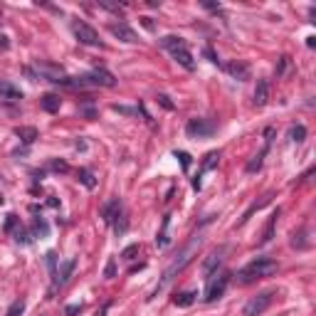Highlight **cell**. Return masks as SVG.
Returning a JSON list of instances; mask_svg holds the SVG:
<instances>
[{"mask_svg":"<svg viewBox=\"0 0 316 316\" xmlns=\"http://www.w3.org/2000/svg\"><path fill=\"white\" fill-rule=\"evenodd\" d=\"M198 245H200V235H195V237H193V240L186 245V250L181 252V257H178V259H173V262L166 267V272H163L161 282H158V284H156V289L151 291L148 301H151V299H156L158 294H161V291H163V289H166V286H168V284H171V282H173V279H176V277H178V274L186 269V264H190V259H193V252H195V247H198Z\"/></svg>","mask_w":316,"mask_h":316,"instance_id":"cell-1","label":"cell"},{"mask_svg":"<svg viewBox=\"0 0 316 316\" xmlns=\"http://www.w3.org/2000/svg\"><path fill=\"white\" fill-rule=\"evenodd\" d=\"M161 47H163V50H168V52H171V57H173L183 69H188V72H193V69H195V57H193V52L188 50V42H186L183 37L166 35V37H161Z\"/></svg>","mask_w":316,"mask_h":316,"instance_id":"cell-2","label":"cell"},{"mask_svg":"<svg viewBox=\"0 0 316 316\" xmlns=\"http://www.w3.org/2000/svg\"><path fill=\"white\" fill-rule=\"evenodd\" d=\"M277 259H272V257H257V259H252L250 264H245L240 272H237V277H240V282H245V284H250V282H254V279H262V277H272L274 272H277Z\"/></svg>","mask_w":316,"mask_h":316,"instance_id":"cell-3","label":"cell"},{"mask_svg":"<svg viewBox=\"0 0 316 316\" xmlns=\"http://www.w3.org/2000/svg\"><path fill=\"white\" fill-rule=\"evenodd\" d=\"M72 32H74V37H77L79 45H87V47H101L99 32H96L92 25H87V23H82V20H72Z\"/></svg>","mask_w":316,"mask_h":316,"instance_id":"cell-4","label":"cell"},{"mask_svg":"<svg viewBox=\"0 0 316 316\" xmlns=\"http://www.w3.org/2000/svg\"><path fill=\"white\" fill-rule=\"evenodd\" d=\"M272 301H274V291H262V294L252 296V299L245 304L242 314H245V316H262V314L272 306Z\"/></svg>","mask_w":316,"mask_h":316,"instance_id":"cell-5","label":"cell"},{"mask_svg":"<svg viewBox=\"0 0 316 316\" xmlns=\"http://www.w3.org/2000/svg\"><path fill=\"white\" fill-rule=\"evenodd\" d=\"M35 69L40 77H45L47 82H55V84H64L69 87V77L64 74V69L60 64H50V62H35Z\"/></svg>","mask_w":316,"mask_h":316,"instance_id":"cell-6","label":"cell"},{"mask_svg":"<svg viewBox=\"0 0 316 316\" xmlns=\"http://www.w3.org/2000/svg\"><path fill=\"white\" fill-rule=\"evenodd\" d=\"M215 128H218V124L210 121V119H190L188 126H186V133L190 138H208V136L215 133Z\"/></svg>","mask_w":316,"mask_h":316,"instance_id":"cell-7","label":"cell"},{"mask_svg":"<svg viewBox=\"0 0 316 316\" xmlns=\"http://www.w3.org/2000/svg\"><path fill=\"white\" fill-rule=\"evenodd\" d=\"M230 277H232V272H222L218 279H213V282L208 284V291H205V301H208V304L218 301V299L225 294V289H227V284H230Z\"/></svg>","mask_w":316,"mask_h":316,"instance_id":"cell-8","label":"cell"},{"mask_svg":"<svg viewBox=\"0 0 316 316\" xmlns=\"http://www.w3.org/2000/svg\"><path fill=\"white\" fill-rule=\"evenodd\" d=\"M225 72H227L232 79H237V82H247L250 74H252V69H250V64H247L245 60H232V62H227V64H225Z\"/></svg>","mask_w":316,"mask_h":316,"instance_id":"cell-9","label":"cell"},{"mask_svg":"<svg viewBox=\"0 0 316 316\" xmlns=\"http://www.w3.org/2000/svg\"><path fill=\"white\" fill-rule=\"evenodd\" d=\"M222 254H225V247H220V250H213V252L205 257V262H203L200 272H203L208 279H213V274H215V272H218V267L222 264Z\"/></svg>","mask_w":316,"mask_h":316,"instance_id":"cell-10","label":"cell"},{"mask_svg":"<svg viewBox=\"0 0 316 316\" xmlns=\"http://www.w3.org/2000/svg\"><path fill=\"white\" fill-rule=\"evenodd\" d=\"M109 32L116 37V40H121V42H128V45H133V42H138V35L126 25V23H114V25H109Z\"/></svg>","mask_w":316,"mask_h":316,"instance_id":"cell-11","label":"cell"},{"mask_svg":"<svg viewBox=\"0 0 316 316\" xmlns=\"http://www.w3.org/2000/svg\"><path fill=\"white\" fill-rule=\"evenodd\" d=\"M0 99H5V101H20L23 99V92L10 84L8 79H0Z\"/></svg>","mask_w":316,"mask_h":316,"instance_id":"cell-12","label":"cell"},{"mask_svg":"<svg viewBox=\"0 0 316 316\" xmlns=\"http://www.w3.org/2000/svg\"><path fill=\"white\" fill-rule=\"evenodd\" d=\"M40 109L42 111H47V114H57L60 109H62V96L60 94H45L42 99H40Z\"/></svg>","mask_w":316,"mask_h":316,"instance_id":"cell-13","label":"cell"},{"mask_svg":"<svg viewBox=\"0 0 316 316\" xmlns=\"http://www.w3.org/2000/svg\"><path fill=\"white\" fill-rule=\"evenodd\" d=\"M121 210H124V208H121V200H119V198H114L111 203H106V205L101 208V220H104L106 225H111V222H114V218H116Z\"/></svg>","mask_w":316,"mask_h":316,"instance_id":"cell-14","label":"cell"},{"mask_svg":"<svg viewBox=\"0 0 316 316\" xmlns=\"http://www.w3.org/2000/svg\"><path fill=\"white\" fill-rule=\"evenodd\" d=\"M269 101V82L267 79H257L254 87V106H264Z\"/></svg>","mask_w":316,"mask_h":316,"instance_id":"cell-15","label":"cell"},{"mask_svg":"<svg viewBox=\"0 0 316 316\" xmlns=\"http://www.w3.org/2000/svg\"><path fill=\"white\" fill-rule=\"evenodd\" d=\"M74 267H77V257H69V259H64V262L60 264V272H57V282H55V284H64V282L72 277Z\"/></svg>","mask_w":316,"mask_h":316,"instance_id":"cell-16","label":"cell"},{"mask_svg":"<svg viewBox=\"0 0 316 316\" xmlns=\"http://www.w3.org/2000/svg\"><path fill=\"white\" fill-rule=\"evenodd\" d=\"M279 213H282V210L277 208V210H274V213L269 215V220H267V227H264V232H262V237H259V245H267V242H269V240L274 237V227H277Z\"/></svg>","mask_w":316,"mask_h":316,"instance_id":"cell-17","label":"cell"},{"mask_svg":"<svg viewBox=\"0 0 316 316\" xmlns=\"http://www.w3.org/2000/svg\"><path fill=\"white\" fill-rule=\"evenodd\" d=\"M15 136H18L25 146H30V143L37 141V128H35V126H18V128H15Z\"/></svg>","mask_w":316,"mask_h":316,"instance_id":"cell-18","label":"cell"},{"mask_svg":"<svg viewBox=\"0 0 316 316\" xmlns=\"http://www.w3.org/2000/svg\"><path fill=\"white\" fill-rule=\"evenodd\" d=\"M195 296H198V291L188 289V291L176 294V296H173V304H176V306H181V309H188V306H193V304H195Z\"/></svg>","mask_w":316,"mask_h":316,"instance_id":"cell-19","label":"cell"},{"mask_svg":"<svg viewBox=\"0 0 316 316\" xmlns=\"http://www.w3.org/2000/svg\"><path fill=\"white\" fill-rule=\"evenodd\" d=\"M77 178H79V183H82L87 190H94V188H96V178H94V173H92L89 168H79Z\"/></svg>","mask_w":316,"mask_h":316,"instance_id":"cell-20","label":"cell"},{"mask_svg":"<svg viewBox=\"0 0 316 316\" xmlns=\"http://www.w3.org/2000/svg\"><path fill=\"white\" fill-rule=\"evenodd\" d=\"M306 235H309V230H306V227H299V230L291 235V247H296V250H306V247H309Z\"/></svg>","mask_w":316,"mask_h":316,"instance_id":"cell-21","label":"cell"},{"mask_svg":"<svg viewBox=\"0 0 316 316\" xmlns=\"http://www.w3.org/2000/svg\"><path fill=\"white\" fill-rule=\"evenodd\" d=\"M267 151H269V146H264V148H262V151H259V153H257V156L252 158V161L247 163V168H245L247 173H257V171L262 168V161H264V156H267Z\"/></svg>","mask_w":316,"mask_h":316,"instance_id":"cell-22","label":"cell"},{"mask_svg":"<svg viewBox=\"0 0 316 316\" xmlns=\"http://www.w3.org/2000/svg\"><path fill=\"white\" fill-rule=\"evenodd\" d=\"M168 225H171V215L163 218V227H161V232H158V237H156V245H158V247H166V245L171 242V237H168Z\"/></svg>","mask_w":316,"mask_h":316,"instance_id":"cell-23","label":"cell"},{"mask_svg":"<svg viewBox=\"0 0 316 316\" xmlns=\"http://www.w3.org/2000/svg\"><path fill=\"white\" fill-rule=\"evenodd\" d=\"M111 225H114V232H116V235H124V232L128 230V218H126V213L121 210V213L114 218V222H111Z\"/></svg>","mask_w":316,"mask_h":316,"instance_id":"cell-24","label":"cell"},{"mask_svg":"<svg viewBox=\"0 0 316 316\" xmlns=\"http://www.w3.org/2000/svg\"><path fill=\"white\" fill-rule=\"evenodd\" d=\"M50 235V225L42 220V218H35V225H32V237H47Z\"/></svg>","mask_w":316,"mask_h":316,"instance_id":"cell-25","label":"cell"},{"mask_svg":"<svg viewBox=\"0 0 316 316\" xmlns=\"http://www.w3.org/2000/svg\"><path fill=\"white\" fill-rule=\"evenodd\" d=\"M15 242H18V245H30V242H32V232L20 225V227L15 230Z\"/></svg>","mask_w":316,"mask_h":316,"instance_id":"cell-26","label":"cell"},{"mask_svg":"<svg viewBox=\"0 0 316 316\" xmlns=\"http://www.w3.org/2000/svg\"><path fill=\"white\" fill-rule=\"evenodd\" d=\"M218 161H220V153H218V151H210V153L205 156V161H203V171L215 168V166H218Z\"/></svg>","mask_w":316,"mask_h":316,"instance_id":"cell-27","label":"cell"},{"mask_svg":"<svg viewBox=\"0 0 316 316\" xmlns=\"http://www.w3.org/2000/svg\"><path fill=\"white\" fill-rule=\"evenodd\" d=\"M289 138L294 141V143H301L304 138H306V128L299 124V126H291V131H289Z\"/></svg>","mask_w":316,"mask_h":316,"instance_id":"cell-28","label":"cell"},{"mask_svg":"<svg viewBox=\"0 0 316 316\" xmlns=\"http://www.w3.org/2000/svg\"><path fill=\"white\" fill-rule=\"evenodd\" d=\"M176 158H178V161H181V168L188 173V168H190V163H193V158H190V153H186V151H176L173 153Z\"/></svg>","mask_w":316,"mask_h":316,"instance_id":"cell-29","label":"cell"},{"mask_svg":"<svg viewBox=\"0 0 316 316\" xmlns=\"http://www.w3.org/2000/svg\"><path fill=\"white\" fill-rule=\"evenodd\" d=\"M50 171H55V173H67L69 166H67L64 161H60V158H52V161H50Z\"/></svg>","mask_w":316,"mask_h":316,"instance_id":"cell-30","label":"cell"},{"mask_svg":"<svg viewBox=\"0 0 316 316\" xmlns=\"http://www.w3.org/2000/svg\"><path fill=\"white\" fill-rule=\"evenodd\" d=\"M23 311H25V301H23V299H18V301H13V306L8 309V314H5V316H20Z\"/></svg>","mask_w":316,"mask_h":316,"instance_id":"cell-31","label":"cell"},{"mask_svg":"<svg viewBox=\"0 0 316 316\" xmlns=\"http://www.w3.org/2000/svg\"><path fill=\"white\" fill-rule=\"evenodd\" d=\"M289 67H291V60H289L286 55H284V57H279V64H277V69H274V72H277V77H282Z\"/></svg>","mask_w":316,"mask_h":316,"instance_id":"cell-32","label":"cell"},{"mask_svg":"<svg viewBox=\"0 0 316 316\" xmlns=\"http://www.w3.org/2000/svg\"><path fill=\"white\" fill-rule=\"evenodd\" d=\"M47 264H50V272H52V279L57 282V254H55V252H47Z\"/></svg>","mask_w":316,"mask_h":316,"instance_id":"cell-33","label":"cell"},{"mask_svg":"<svg viewBox=\"0 0 316 316\" xmlns=\"http://www.w3.org/2000/svg\"><path fill=\"white\" fill-rule=\"evenodd\" d=\"M104 277H106V279H114V277H116V259H114V257H111V259L106 262V269H104Z\"/></svg>","mask_w":316,"mask_h":316,"instance_id":"cell-34","label":"cell"},{"mask_svg":"<svg viewBox=\"0 0 316 316\" xmlns=\"http://www.w3.org/2000/svg\"><path fill=\"white\" fill-rule=\"evenodd\" d=\"M158 104H161L163 109H168V111H173V109H176V104L171 101V96H168V94H158Z\"/></svg>","mask_w":316,"mask_h":316,"instance_id":"cell-35","label":"cell"},{"mask_svg":"<svg viewBox=\"0 0 316 316\" xmlns=\"http://www.w3.org/2000/svg\"><path fill=\"white\" fill-rule=\"evenodd\" d=\"M138 254V245H128L124 252H121V259H133Z\"/></svg>","mask_w":316,"mask_h":316,"instance_id":"cell-36","label":"cell"},{"mask_svg":"<svg viewBox=\"0 0 316 316\" xmlns=\"http://www.w3.org/2000/svg\"><path fill=\"white\" fill-rule=\"evenodd\" d=\"M15 225H18V215H15V213H10V215L5 218V232H10Z\"/></svg>","mask_w":316,"mask_h":316,"instance_id":"cell-37","label":"cell"},{"mask_svg":"<svg viewBox=\"0 0 316 316\" xmlns=\"http://www.w3.org/2000/svg\"><path fill=\"white\" fill-rule=\"evenodd\" d=\"M203 55H205V57H208L213 64H220V60H218V55L213 52V47H205V50H203Z\"/></svg>","mask_w":316,"mask_h":316,"instance_id":"cell-38","label":"cell"},{"mask_svg":"<svg viewBox=\"0 0 316 316\" xmlns=\"http://www.w3.org/2000/svg\"><path fill=\"white\" fill-rule=\"evenodd\" d=\"M111 109H114V111H119V114H126V116H131V114H136L133 109H128V106H119V104H114Z\"/></svg>","mask_w":316,"mask_h":316,"instance_id":"cell-39","label":"cell"},{"mask_svg":"<svg viewBox=\"0 0 316 316\" xmlns=\"http://www.w3.org/2000/svg\"><path fill=\"white\" fill-rule=\"evenodd\" d=\"M203 8H208V10H215V13L220 10V5H218V3H208V0H203Z\"/></svg>","mask_w":316,"mask_h":316,"instance_id":"cell-40","label":"cell"},{"mask_svg":"<svg viewBox=\"0 0 316 316\" xmlns=\"http://www.w3.org/2000/svg\"><path fill=\"white\" fill-rule=\"evenodd\" d=\"M79 309H82L79 304H72V306H67V316H74V314H77Z\"/></svg>","mask_w":316,"mask_h":316,"instance_id":"cell-41","label":"cell"},{"mask_svg":"<svg viewBox=\"0 0 316 316\" xmlns=\"http://www.w3.org/2000/svg\"><path fill=\"white\" fill-rule=\"evenodd\" d=\"M8 45H10V40L5 35H0V50H8Z\"/></svg>","mask_w":316,"mask_h":316,"instance_id":"cell-42","label":"cell"},{"mask_svg":"<svg viewBox=\"0 0 316 316\" xmlns=\"http://www.w3.org/2000/svg\"><path fill=\"white\" fill-rule=\"evenodd\" d=\"M141 23H143V28H146V30H151V32H153V23H151V18H141Z\"/></svg>","mask_w":316,"mask_h":316,"instance_id":"cell-43","label":"cell"},{"mask_svg":"<svg viewBox=\"0 0 316 316\" xmlns=\"http://www.w3.org/2000/svg\"><path fill=\"white\" fill-rule=\"evenodd\" d=\"M316 45V37H306V47H314Z\"/></svg>","mask_w":316,"mask_h":316,"instance_id":"cell-44","label":"cell"},{"mask_svg":"<svg viewBox=\"0 0 316 316\" xmlns=\"http://www.w3.org/2000/svg\"><path fill=\"white\" fill-rule=\"evenodd\" d=\"M3 200H5V198H3V195H0V205H3Z\"/></svg>","mask_w":316,"mask_h":316,"instance_id":"cell-45","label":"cell"}]
</instances>
